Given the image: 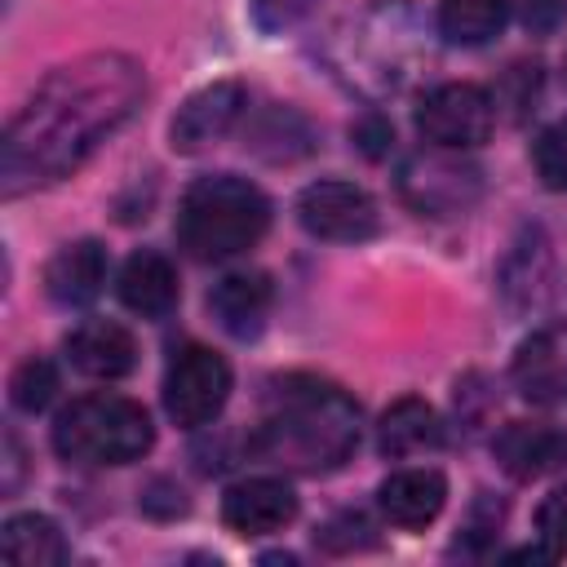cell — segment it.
I'll return each mask as SVG.
<instances>
[{"mask_svg": "<svg viewBox=\"0 0 567 567\" xmlns=\"http://www.w3.org/2000/svg\"><path fill=\"white\" fill-rule=\"evenodd\" d=\"M4 452H9V461H4V465H9V478H4V492H13V487H18V465H22V456H18V439H13V434L4 439Z\"/></svg>", "mask_w": 567, "mask_h": 567, "instance_id": "cell-30", "label": "cell"}, {"mask_svg": "<svg viewBox=\"0 0 567 567\" xmlns=\"http://www.w3.org/2000/svg\"><path fill=\"white\" fill-rule=\"evenodd\" d=\"M416 128L425 142L447 146V151H470L483 146L496 128V106L487 97V89L478 84H439L421 97L416 106Z\"/></svg>", "mask_w": 567, "mask_h": 567, "instance_id": "cell-8", "label": "cell"}, {"mask_svg": "<svg viewBox=\"0 0 567 567\" xmlns=\"http://www.w3.org/2000/svg\"><path fill=\"white\" fill-rule=\"evenodd\" d=\"M315 9H319V0H248L252 27L266 31V35H279L288 27H297V22H306Z\"/></svg>", "mask_w": 567, "mask_h": 567, "instance_id": "cell-26", "label": "cell"}, {"mask_svg": "<svg viewBox=\"0 0 567 567\" xmlns=\"http://www.w3.org/2000/svg\"><path fill=\"white\" fill-rule=\"evenodd\" d=\"M244 84L239 80H213V84H204V89H195L182 106H177V115H173V124H168V146L177 151V155H195V151H204V146H213L217 137H226L230 128H235V120L244 115Z\"/></svg>", "mask_w": 567, "mask_h": 567, "instance_id": "cell-9", "label": "cell"}, {"mask_svg": "<svg viewBox=\"0 0 567 567\" xmlns=\"http://www.w3.org/2000/svg\"><path fill=\"white\" fill-rule=\"evenodd\" d=\"M492 452H496V465L509 478L532 483V478H540V474H549L567 461V439L549 425H536V421H509V425L496 430Z\"/></svg>", "mask_w": 567, "mask_h": 567, "instance_id": "cell-15", "label": "cell"}, {"mask_svg": "<svg viewBox=\"0 0 567 567\" xmlns=\"http://www.w3.org/2000/svg\"><path fill=\"white\" fill-rule=\"evenodd\" d=\"M527 31H554L567 18V0H514Z\"/></svg>", "mask_w": 567, "mask_h": 567, "instance_id": "cell-29", "label": "cell"}, {"mask_svg": "<svg viewBox=\"0 0 567 567\" xmlns=\"http://www.w3.org/2000/svg\"><path fill=\"white\" fill-rule=\"evenodd\" d=\"M151 443H155V425L146 408L111 390L66 403L53 421V447L75 465H128L142 461Z\"/></svg>", "mask_w": 567, "mask_h": 567, "instance_id": "cell-4", "label": "cell"}, {"mask_svg": "<svg viewBox=\"0 0 567 567\" xmlns=\"http://www.w3.org/2000/svg\"><path fill=\"white\" fill-rule=\"evenodd\" d=\"M536 536H540V545H545L554 558L567 554V483L554 487V492L536 505Z\"/></svg>", "mask_w": 567, "mask_h": 567, "instance_id": "cell-27", "label": "cell"}, {"mask_svg": "<svg viewBox=\"0 0 567 567\" xmlns=\"http://www.w3.org/2000/svg\"><path fill=\"white\" fill-rule=\"evenodd\" d=\"M359 403L315 377H288L275 394V408L252 434V456L292 474H328L350 461L359 447Z\"/></svg>", "mask_w": 567, "mask_h": 567, "instance_id": "cell-2", "label": "cell"}, {"mask_svg": "<svg viewBox=\"0 0 567 567\" xmlns=\"http://www.w3.org/2000/svg\"><path fill=\"white\" fill-rule=\"evenodd\" d=\"M230 399V363L208 346H182L164 372V412L182 430L208 425Z\"/></svg>", "mask_w": 567, "mask_h": 567, "instance_id": "cell-6", "label": "cell"}, {"mask_svg": "<svg viewBox=\"0 0 567 567\" xmlns=\"http://www.w3.org/2000/svg\"><path fill=\"white\" fill-rule=\"evenodd\" d=\"M297 518V496L284 478H244L221 496V523L235 536H270Z\"/></svg>", "mask_w": 567, "mask_h": 567, "instance_id": "cell-11", "label": "cell"}, {"mask_svg": "<svg viewBox=\"0 0 567 567\" xmlns=\"http://www.w3.org/2000/svg\"><path fill=\"white\" fill-rule=\"evenodd\" d=\"M248 146L279 164V159H297V155L315 151V133L292 106H275L252 124V142Z\"/></svg>", "mask_w": 567, "mask_h": 567, "instance_id": "cell-22", "label": "cell"}, {"mask_svg": "<svg viewBox=\"0 0 567 567\" xmlns=\"http://www.w3.org/2000/svg\"><path fill=\"white\" fill-rule=\"evenodd\" d=\"M106 284V248L97 239L62 244L44 266V292L53 306H89Z\"/></svg>", "mask_w": 567, "mask_h": 567, "instance_id": "cell-16", "label": "cell"}, {"mask_svg": "<svg viewBox=\"0 0 567 567\" xmlns=\"http://www.w3.org/2000/svg\"><path fill=\"white\" fill-rule=\"evenodd\" d=\"M270 230V199L235 173H213L186 186L177 204V244L195 261H226L248 252Z\"/></svg>", "mask_w": 567, "mask_h": 567, "instance_id": "cell-3", "label": "cell"}, {"mask_svg": "<svg viewBox=\"0 0 567 567\" xmlns=\"http://www.w3.org/2000/svg\"><path fill=\"white\" fill-rule=\"evenodd\" d=\"M377 501L394 527L416 532V527L434 523L439 509L447 505V478L439 470H399L377 487Z\"/></svg>", "mask_w": 567, "mask_h": 567, "instance_id": "cell-17", "label": "cell"}, {"mask_svg": "<svg viewBox=\"0 0 567 567\" xmlns=\"http://www.w3.org/2000/svg\"><path fill=\"white\" fill-rule=\"evenodd\" d=\"M270 306H275V284L261 270H235V275L217 279L208 292V310H213L217 328L230 332L235 341H252L266 328Z\"/></svg>", "mask_w": 567, "mask_h": 567, "instance_id": "cell-12", "label": "cell"}, {"mask_svg": "<svg viewBox=\"0 0 567 567\" xmlns=\"http://www.w3.org/2000/svg\"><path fill=\"white\" fill-rule=\"evenodd\" d=\"M315 540H319L328 554H350V549L377 545V532H372V523H368L363 509H346V514L328 518V523L315 532Z\"/></svg>", "mask_w": 567, "mask_h": 567, "instance_id": "cell-24", "label": "cell"}, {"mask_svg": "<svg viewBox=\"0 0 567 567\" xmlns=\"http://www.w3.org/2000/svg\"><path fill=\"white\" fill-rule=\"evenodd\" d=\"M350 137H354V146H359L368 159H381V155L390 151V142H394V128H390V120H385V115L368 111L363 120H354V124H350Z\"/></svg>", "mask_w": 567, "mask_h": 567, "instance_id": "cell-28", "label": "cell"}, {"mask_svg": "<svg viewBox=\"0 0 567 567\" xmlns=\"http://www.w3.org/2000/svg\"><path fill=\"white\" fill-rule=\"evenodd\" d=\"M439 443H443V425H439V412L425 399L408 394V399H399V403H390L381 412V425H377L381 456H394L399 461V456L434 452Z\"/></svg>", "mask_w": 567, "mask_h": 567, "instance_id": "cell-19", "label": "cell"}, {"mask_svg": "<svg viewBox=\"0 0 567 567\" xmlns=\"http://www.w3.org/2000/svg\"><path fill=\"white\" fill-rule=\"evenodd\" d=\"M563 80H567V53H563Z\"/></svg>", "mask_w": 567, "mask_h": 567, "instance_id": "cell-31", "label": "cell"}, {"mask_svg": "<svg viewBox=\"0 0 567 567\" xmlns=\"http://www.w3.org/2000/svg\"><path fill=\"white\" fill-rule=\"evenodd\" d=\"M58 394V368L44 359V354H31L13 368L9 377V399L18 412H44Z\"/></svg>", "mask_w": 567, "mask_h": 567, "instance_id": "cell-23", "label": "cell"}, {"mask_svg": "<svg viewBox=\"0 0 567 567\" xmlns=\"http://www.w3.org/2000/svg\"><path fill=\"white\" fill-rule=\"evenodd\" d=\"M509 372L527 403H567V323L536 328L518 346Z\"/></svg>", "mask_w": 567, "mask_h": 567, "instance_id": "cell-10", "label": "cell"}, {"mask_svg": "<svg viewBox=\"0 0 567 567\" xmlns=\"http://www.w3.org/2000/svg\"><path fill=\"white\" fill-rule=\"evenodd\" d=\"M120 301L142 319H164L177 306V270L164 252L142 248L120 270Z\"/></svg>", "mask_w": 567, "mask_h": 567, "instance_id": "cell-18", "label": "cell"}, {"mask_svg": "<svg viewBox=\"0 0 567 567\" xmlns=\"http://www.w3.org/2000/svg\"><path fill=\"white\" fill-rule=\"evenodd\" d=\"M501 292L514 310H540L549 301V279H554V252L540 226H523L518 239L509 244L501 261Z\"/></svg>", "mask_w": 567, "mask_h": 567, "instance_id": "cell-14", "label": "cell"}, {"mask_svg": "<svg viewBox=\"0 0 567 567\" xmlns=\"http://www.w3.org/2000/svg\"><path fill=\"white\" fill-rule=\"evenodd\" d=\"M146 71L137 58L102 49L49 71L0 142V195L18 199L35 186L71 177L111 133L142 106Z\"/></svg>", "mask_w": 567, "mask_h": 567, "instance_id": "cell-1", "label": "cell"}, {"mask_svg": "<svg viewBox=\"0 0 567 567\" xmlns=\"http://www.w3.org/2000/svg\"><path fill=\"white\" fill-rule=\"evenodd\" d=\"M532 159H536V173L549 190H563L567 195V120L549 124L536 146H532Z\"/></svg>", "mask_w": 567, "mask_h": 567, "instance_id": "cell-25", "label": "cell"}, {"mask_svg": "<svg viewBox=\"0 0 567 567\" xmlns=\"http://www.w3.org/2000/svg\"><path fill=\"white\" fill-rule=\"evenodd\" d=\"M399 195L421 217H461L483 195V173L447 146L416 151L399 168Z\"/></svg>", "mask_w": 567, "mask_h": 567, "instance_id": "cell-5", "label": "cell"}, {"mask_svg": "<svg viewBox=\"0 0 567 567\" xmlns=\"http://www.w3.org/2000/svg\"><path fill=\"white\" fill-rule=\"evenodd\" d=\"M0 554L13 567H58L66 558V540L44 514H13L0 527Z\"/></svg>", "mask_w": 567, "mask_h": 567, "instance_id": "cell-20", "label": "cell"}, {"mask_svg": "<svg viewBox=\"0 0 567 567\" xmlns=\"http://www.w3.org/2000/svg\"><path fill=\"white\" fill-rule=\"evenodd\" d=\"M509 9L505 0H439V31L447 44L478 49L501 35Z\"/></svg>", "mask_w": 567, "mask_h": 567, "instance_id": "cell-21", "label": "cell"}, {"mask_svg": "<svg viewBox=\"0 0 567 567\" xmlns=\"http://www.w3.org/2000/svg\"><path fill=\"white\" fill-rule=\"evenodd\" d=\"M297 221L315 239H328V244H363V239H372L381 230L377 199L363 186L341 182V177L310 182L297 195Z\"/></svg>", "mask_w": 567, "mask_h": 567, "instance_id": "cell-7", "label": "cell"}, {"mask_svg": "<svg viewBox=\"0 0 567 567\" xmlns=\"http://www.w3.org/2000/svg\"><path fill=\"white\" fill-rule=\"evenodd\" d=\"M66 359L75 372L97 377V381H120L137 368V341L124 323L115 319H84L66 337Z\"/></svg>", "mask_w": 567, "mask_h": 567, "instance_id": "cell-13", "label": "cell"}]
</instances>
